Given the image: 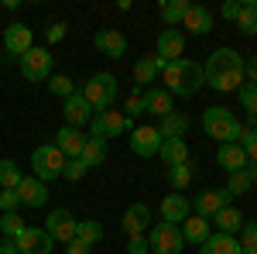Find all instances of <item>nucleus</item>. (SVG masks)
<instances>
[{"label":"nucleus","mask_w":257,"mask_h":254,"mask_svg":"<svg viewBox=\"0 0 257 254\" xmlns=\"http://www.w3.org/2000/svg\"><path fill=\"white\" fill-rule=\"evenodd\" d=\"M86 103L93 107V114L99 110H113V100H117V76H110V72H96V76H89L82 82L79 90Z\"/></svg>","instance_id":"nucleus-4"},{"label":"nucleus","mask_w":257,"mask_h":254,"mask_svg":"<svg viewBox=\"0 0 257 254\" xmlns=\"http://www.w3.org/2000/svg\"><path fill=\"white\" fill-rule=\"evenodd\" d=\"M199 254H240V240L230 234H209V240L199 247Z\"/></svg>","instance_id":"nucleus-27"},{"label":"nucleus","mask_w":257,"mask_h":254,"mask_svg":"<svg viewBox=\"0 0 257 254\" xmlns=\"http://www.w3.org/2000/svg\"><path fill=\"white\" fill-rule=\"evenodd\" d=\"M254 182L247 179V172H233L230 176V182H226V193L230 196H247V189H250Z\"/></svg>","instance_id":"nucleus-41"},{"label":"nucleus","mask_w":257,"mask_h":254,"mask_svg":"<svg viewBox=\"0 0 257 254\" xmlns=\"http://www.w3.org/2000/svg\"><path fill=\"white\" fill-rule=\"evenodd\" d=\"M45 234L52 237L55 244H69V240L76 237V216L69 213L65 206L52 210V213L45 216Z\"/></svg>","instance_id":"nucleus-9"},{"label":"nucleus","mask_w":257,"mask_h":254,"mask_svg":"<svg viewBox=\"0 0 257 254\" xmlns=\"http://www.w3.org/2000/svg\"><path fill=\"white\" fill-rule=\"evenodd\" d=\"M76 237L93 247V244L103 240V223H99V220H76Z\"/></svg>","instance_id":"nucleus-34"},{"label":"nucleus","mask_w":257,"mask_h":254,"mask_svg":"<svg viewBox=\"0 0 257 254\" xmlns=\"http://www.w3.org/2000/svg\"><path fill=\"white\" fill-rule=\"evenodd\" d=\"M0 254H21V251H18L14 240H4V244H0Z\"/></svg>","instance_id":"nucleus-50"},{"label":"nucleus","mask_w":257,"mask_h":254,"mask_svg":"<svg viewBox=\"0 0 257 254\" xmlns=\"http://www.w3.org/2000/svg\"><path fill=\"white\" fill-rule=\"evenodd\" d=\"M219 14H223V18H226V21H237V14H240V0H226Z\"/></svg>","instance_id":"nucleus-48"},{"label":"nucleus","mask_w":257,"mask_h":254,"mask_svg":"<svg viewBox=\"0 0 257 254\" xmlns=\"http://www.w3.org/2000/svg\"><path fill=\"white\" fill-rule=\"evenodd\" d=\"M237 100H240V107L247 110V120H257V86L254 82H243L237 90Z\"/></svg>","instance_id":"nucleus-35"},{"label":"nucleus","mask_w":257,"mask_h":254,"mask_svg":"<svg viewBox=\"0 0 257 254\" xmlns=\"http://www.w3.org/2000/svg\"><path fill=\"white\" fill-rule=\"evenodd\" d=\"M185 247V237H182V227L175 223H155L151 234H148V251L151 254H182Z\"/></svg>","instance_id":"nucleus-6"},{"label":"nucleus","mask_w":257,"mask_h":254,"mask_svg":"<svg viewBox=\"0 0 257 254\" xmlns=\"http://www.w3.org/2000/svg\"><path fill=\"white\" fill-rule=\"evenodd\" d=\"M123 131H131V117L123 110H99L89 120V137H99V141L120 137Z\"/></svg>","instance_id":"nucleus-7"},{"label":"nucleus","mask_w":257,"mask_h":254,"mask_svg":"<svg viewBox=\"0 0 257 254\" xmlns=\"http://www.w3.org/2000/svg\"><path fill=\"white\" fill-rule=\"evenodd\" d=\"M48 90H52L55 97L69 100L72 93H76V90H79V86H76V79H72V76H65V72H55V76L48 79Z\"/></svg>","instance_id":"nucleus-36"},{"label":"nucleus","mask_w":257,"mask_h":254,"mask_svg":"<svg viewBox=\"0 0 257 254\" xmlns=\"http://www.w3.org/2000/svg\"><path fill=\"white\" fill-rule=\"evenodd\" d=\"M21 65V76L28 79V82H48L52 79V52L48 48H31V52H24L18 59Z\"/></svg>","instance_id":"nucleus-8"},{"label":"nucleus","mask_w":257,"mask_h":254,"mask_svg":"<svg viewBox=\"0 0 257 254\" xmlns=\"http://www.w3.org/2000/svg\"><path fill=\"white\" fill-rule=\"evenodd\" d=\"M237 144L247 151V161H257V127H240Z\"/></svg>","instance_id":"nucleus-39"},{"label":"nucleus","mask_w":257,"mask_h":254,"mask_svg":"<svg viewBox=\"0 0 257 254\" xmlns=\"http://www.w3.org/2000/svg\"><path fill=\"white\" fill-rule=\"evenodd\" d=\"M243 172H247L250 182H257V161H247V168H243Z\"/></svg>","instance_id":"nucleus-51"},{"label":"nucleus","mask_w":257,"mask_h":254,"mask_svg":"<svg viewBox=\"0 0 257 254\" xmlns=\"http://www.w3.org/2000/svg\"><path fill=\"white\" fill-rule=\"evenodd\" d=\"M189 216H192V206H189V199H185L182 193H168L165 199H161V220H165V223L182 227Z\"/></svg>","instance_id":"nucleus-17"},{"label":"nucleus","mask_w":257,"mask_h":254,"mask_svg":"<svg viewBox=\"0 0 257 254\" xmlns=\"http://www.w3.org/2000/svg\"><path fill=\"white\" fill-rule=\"evenodd\" d=\"M65 161H69V158L62 155L55 144H41V148H35V155H31V168H35V179H41V182L62 179V172H65Z\"/></svg>","instance_id":"nucleus-5"},{"label":"nucleus","mask_w":257,"mask_h":254,"mask_svg":"<svg viewBox=\"0 0 257 254\" xmlns=\"http://www.w3.org/2000/svg\"><path fill=\"white\" fill-rule=\"evenodd\" d=\"M21 254H52L55 251V240L45 234V227H24L18 237H14Z\"/></svg>","instance_id":"nucleus-12"},{"label":"nucleus","mask_w":257,"mask_h":254,"mask_svg":"<svg viewBox=\"0 0 257 254\" xmlns=\"http://www.w3.org/2000/svg\"><path fill=\"white\" fill-rule=\"evenodd\" d=\"M93 45L103 55H110V59H123L127 55V35L117 31V28H99L96 35H93Z\"/></svg>","instance_id":"nucleus-14"},{"label":"nucleus","mask_w":257,"mask_h":254,"mask_svg":"<svg viewBox=\"0 0 257 254\" xmlns=\"http://www.w3.org/2000/svg\"><path fill=\"white\" fill-rule=\"evenodd\" d=\"M55 148H59L65 158H79L82 148H86V137H82L79 127H69V124H65L59 134H55Z\"/></svg>","instance_id":"nucleus-21"},{"label":"nucleus","mask_w":257,"mask_h":254,"mask_svg":"<svg viewBox=\"0 0 257 254\" xmlns=\"http://www.w3.org/2000/svg\"><path fill=\"white\" fill-rule=\"evenodd\" d=\"M148 223H151V210H148L144 203H131V206L123 210V220H120V227L127 230V237H144Z\"/></svg>","instance_id":"nucleus-19"},{"label":"nucleus","mask_w":257,"mask_h":254,"mask_svg":"<svg viewBox=\"0 0 257 254\" xmlns=\"http://www.w3.org/2000/svg\"><path fill=\"white\" fill-rule=\"evenodd\" d=\"M86 172H89V165H86L82 158H69V161H65V172H62V179H69V182H79Z\"/></svg>","instance_id":"nucleus-42"},{"label":"nucleus","mask_w":257,"mask_h":254,"mask_svg":"<svg viewBox=\"0 0 257 254\" xmlns=\"http://www.w3.org/2000/svg\"><path fill=\"white\" fill-rule=\"evenodd\" d=\"M209 223H216V227H219L216 234H230V237H237L240 230H243V223H247V220H243V213H240L237 206H223V210H219V213L213 216Z\"/></svg>","instance_id":"nucleus-24"},{"label":"nucleus","mask_w":257,"mask_h":254,"mask_svg":"<svg viewBox=\"0 0 257 254\" xmlns=\"http://www.w3.org/2000/svg\"><path fill=\"white\" fill-rule=\"evenodd\" d=\"M127 254H148V237H131L127 240Z\"/></svg>","instance_id":"nucleus-46"},{"label":"nucleus","mask_w":257,"mask_h":254,"mask_svg":"<svg viewBox=\"0 0 257 254\" xmlns=\"http://www.w3.org/2000/svg\"><path fill=\"white\" fill-rule=\"evenodd\" d=\"M144 97V114H155V117H168L172 110H175V97L165 90V86H151V90H144L141 93Z\"/></svg>","instance_id":"nucleus-16"},{"label":"nucleus","mask_w":257,"mask_h":254,"mask_svg":"<svg viewBox=\"0 0 257 254\" xmlns=\"http://www.w3.org/2000/svg\"><path fill=\"white\" fill-rule=\"evenodd\" d=\"M202 76L206 86H213L216 93H237L243 86V55L237 48H216L202 62Z\"/></svg>","instance_id":"nucleus-1"},{"label":"nucleus","mask_w":257,"mask_h":254,"mask_svg":"<svg viewBox=\"0 0 257 254\" xmlns=\"http://www.w3.org/2000/svg\"><path fill=\"white\" fill-rule=\"evenodd\" d=\"M82 161L89 165V168H96L106 161V141H99V137H86V148H82Z\"/></svg>","instance_id":"nucleus-33"},{"label":"nucleus","mask_w":257,"mask_h":254,"mask_svg":"<svg viewBox=\"0 0 257 254\" xmlns=\"http://www.w3.org/2000/svg\"><path fill=\"white\" fill-rule=\"evenodd\" d=\"M192 161H185V165H175V168H168V182H172V189L182 193L185 186H192Z\"/></svg>","instance_id":"nucleus-37"},{"label":"nucleus","mask_w":257,"mask_h":254,"mask_svg":"<svg viewBox=\"0 0 257 254\" xmlns=\"http://www.w3.org/2000/svg\"><path fill=\"white\" fill-rule=\"evenodd\" d=\"M192 213L202 216V220H213V216L223 210V206H230V193L226 189H202V193L192 196Z\"/></svg>","instance_id":"nucleus-11"},{"label":"nucleus","mask_w":257,"mask_h":254,"mask_svg":"<svg viewBox=\"0 0 257 254\" xmlns=\"http://www.w3.org/2000/svg\"><path fill=\"white\" fill-rule=\"evenodd\" d=\"M189 7H192L189 0H161L158 4V11H161V18H165L168 28H182V18H185Z\"/></svg>","instance_id":"nucleus-30"},{"label":"nucleus","mask_w":257,"mask_h":254,"mask_svg":"<svg viewBox=\"0 0 257 254\" xmlns=\"http://www.w3.org/2000/svg\"><path fill=\"white\" fill-rule=\"evenodd\" d=\"M182 28H185L189 35H209V31H213V14H209L206 7H189L185 18H182Z\"/></svg>","instance_id":"nucleus-25"},{"label":"nucleus","mask_w":257,"mask_h":254,"mask_svg":"<svg viewBox=\"0 0 257 254\" xmlns=\"http://www.w3.org/2000/svg\"><path fill=\"white\" fill-rule=\"evenodd\" d=\"M243 79H250V82L257 86V55H254V59H247V62H243Z\"/></svg>","instance_id":"nucleus-49"},{"label":"nucleus","mask_w":257,"mask_h":254,"mask_svg":"<svg viewBox=\"0 0 257 254\" xmlns=\"http://www.w3.org/2000/svg\"><path fill=\"white\" fill-rule=\"evenodd\" d=\"M35 48V35H31V28L28 24H21V21H14V24H7V31H4V59H14V55H24V52H31Z\"/></svg>","instance_id":"nucleus-10"},{"label":"nucleus","mask_w":257,"mask_h":254,"mask_svg":"<svg viewBox=\"0 0 257 254\" xmlns=\"http://www.w3.org/2000/svg\"><path fill=\"white\" fill-rule=\"evenodd\" d=\"M62 38H65V24H62V21L48 24V31H45V41H48V45H59Z\"/></svg>","instance_id":"nucleus-45"},{"label":"nucleus","mask_w":257,"mask_h":254,"mask_svg":"<svg viewBox=\"0 0 257 254\" xmlns=\"http://www.w3.org/2000/svg\"><path fill=\"white\" fill-rule=\"evenodd\" d=\"M216 161H219V168H226V172L233 176V172H243V168H247V151L240 148L237 141H230V144H219Z\"/></svg>","instance_id":"nucleus-23"},{"label":"nucleus","mask_w":257,"mask_h":254,"mask_svg":"<svg viewBox=\"0 0 257 254\" xmlns=\"http://www.w3.org/2000/svg\"><path fill=\"white\" fill-rule=\"evenodd\" d=\"M89 251H93V247H89L86 240H79V237H72V240L65 244V254H89Z\"/></svg>","instance_id":"nucleus-47"},{"label":"nucleus","mask_w":257,"mask_h":254,"mask_svg":"<svg viewBox=\"0 0 257 254\" xmlns=\"http://www.w3.org/2000/svg\"><path fill=\"white\" fill-rule=\"evenodd\" d=\"M240 254H254V251H243V247H240Z\"/></svg>","instance_id":"nucleus-52"},{"label":"nucleus","mask_w":257,"mask_h":254,"mask_svg":"<svg viewBox=\"0 0 257 254\" xmlns=\"http://www.w3.org/2000/svg\"><path fill=\"white\" fill-rule=\"evenodd\" d=\"M18 206H21V199L14 189H0V213H14Z\"/></svg>","instance_id":"nucleus-43"},{"label":"nucleus","mask_w":257,"mask_h":254,"mask_svg":"<svg viewBox=\"0 0 257 254\" xmlns=\"http://www.w3.org/2000/svg\"><path fill=\"white\" fill-rule=\"evenodd\" d=\"M237 28L240 35H254L257 38V0H247V4H240V14H237Z\"/></svg>","instance_id":"nucleus-31"},{"label":"nucleus","mask_w":257,"mask_h":254,"mask_svg":"<svg viewBox=\"0 0 257 254\" xmlns=\"http://www.w3.org/2000/svg\"><path fill=\"white\" fill-rule=\"evenodd\" d=\"M158 158L168 165V168H175V165H185L189 161V144H185V137H161V151Z\"/></svg>","instance_id":"nucleus-22"},{"label":"nucleus","mask_w":257,"mask_h":254,"mask_svg":"<svg viewBox=\"0 0 257 254\" xmlns=\"http://www.w3.org/2000/svg\"><path fill=\"white\" fill-rule=\"evenodd\" d=\"M158 76H165V90L172 97H196L199 90L206 86L202 76V62L196 59H175V62H161L158 59Z\"/></svg>","instance_id":"nucleus-2"},{"label":"nucleus","mask_w":257,"mask_h":254,"mask_svg":"<svg viewBox=\"0 0 257 254\" xmlns=\"http://www.w3.org/2000/svg\"><path fill=\"white\" fill-rule=\"evenodd\" d=\"M24 172H21V165L14 158H0V189H18Z\"/></svg>","instance_id":"nucleus-32"},{"label":"nucleus","mask_w":257,"mask_h":254,"mask_svg":"<svg viewBox=\"0 0 257 254\" xmlns=\"http://www.w3.org/2000/svg\"><path fill=\"white\" fill-rule=\"evenodd\" d=\"M123 114H127V117H138V114H144V97H141L138 90L127 97V107H123Z\"/></svg>","instance_id":"nucleus-44"},{"label":"nucleus","mask_w":257,"mask_h":254,"mask_svg":"<svg viewBox=\"0 0 257 254\" xmlns=\"http://www.w3.org/2000/svg\"><path fill=\"white\" fill-rule=\"evenodd\" d=\"M131 151L141 158H155L161 151V134L158 127H151V124H144V127H134L131 131Z\"/></svg>","instance_id":"nucleus-13"},{"label":"nucleus","mask_w":257,"mask_h":254,"mask_svg":"<svg viewBox=\"0 0 257 254\" xmlns=\"http://www.w3.org/2000/svg\"><path fill=\"white\" fill-rule=\"evenodd\" d=\"M182 52H185V35H182L178 28H165L158 35L155 55H158L161 62H175V59H182Z\"/></svg>","instance_id":"nucleus-15"},{"label":"nucleus","mask_w":257,"mask_h":254,"mask_svg":"<svg viewBox=\"0 0 257 254\" xmlns=\"http://www.w3.org/2000/svg\"><path fill=\"white\" fill-rule=\"evenodd\" d=\"M240 127H243V124L237 120V114L226 110V107H206V110H202V131H206L209 137H216L219 144L237 141Z\"/></svg>","instance_id":"nucleus-3"},{"label":"nucleus","mask_w":257,"mask_h":254,"mask_svg":"<svg viewBox=\"0 0 257 254\" xmlns=\"http://www.w3.org/2000/svg\"><path fill=\"white\" fill-rule=\"evenodd\" d=\"M24 227H28V223L21 220L18 210H14V213H0V234H4V240H14Z\"/></svg>","instance_id":"nucleus-38"},{"label":"nucleus","mask_w":257,"mask_h":254,"mask_svg":"<svg viewBox=\"0 0 257 254\" xmlns=\"http://www.w3.org/2000/svg\"><path fill=\"white\" fill-rule=\"evenodd\" d=\"M185 131H189V117L178 114V110H172L168 117L158 120V134L161 137H185Z\"/></svg>","instance_id":"nucleus-29"},{"label":"nucleus","mask_w":257,"mask_h":254,"mask_svg":"<svg viewBox=\"0 0 257 254\" xmlns=\"http://www.w3.org/2000/svg\"><path fill=\"white\" fill-rule=\"evenodd\" d=\"M62 114H65V124H69V127H79V131H82V127L93 120V107H89V103H86V97H82L79 90H76L72 97L65 100Z\"/></svg>","instance_id":"nucleus-18"},{"label":"nucleus","mask_w":257,"mask_h":254,"mask_svg":"<svg viewBox=\"0 0 257 254\" xmlns=\"http://www.w3.org/2000/svg\"><path fill=\"white\" fill-rule=\"evenodd\" d=\"M155 79H158V55H141L134 62V90H141V86L151 90Z\"/></svg>","instance_id":"nucleus-26"},{"label":"nucleus","mask_w":257,"mask_h":254,"mask_svg":"<svg viewBox=\"0 0 257 254\" xmlns=\"http://www.w3.org/2000/svg\"><path fill=\"white\" fill-rule=\"evenodd\" d=\"M182 237H185V244H206V240H209V220H202V216L192 213L182 223Z\"/></svg>","instance_id":"nucleus-28"},{"label":"nucleus","mask_w":257,"mask_h":254,"mask_svg":"<svg viewBox=\"0 0 257 254\" xmlns=\"http://www.w3.org/2000/svg\"><path fill=\"white\" fill-rule=\"evenodd\" d=\"M14 193H18L21 206H45V203H48V186L35 176H24Z\"/></svg>","instance_id":"nucleus-20"},{"label":"nucleus","mask_w":257,"mask_h":254,"mask_svg":"<svg viewBox=\"0 0 257 254\" xmlns=\"http://www.w3.org/2000/svg\"><path fill=\"white\" fill-rule=\"evenodd\" d=\"M240 247L257 254V220H247V223H243V230H240Z\"/></svg>","instance_id":"nucleus-40"}]
</instances>
